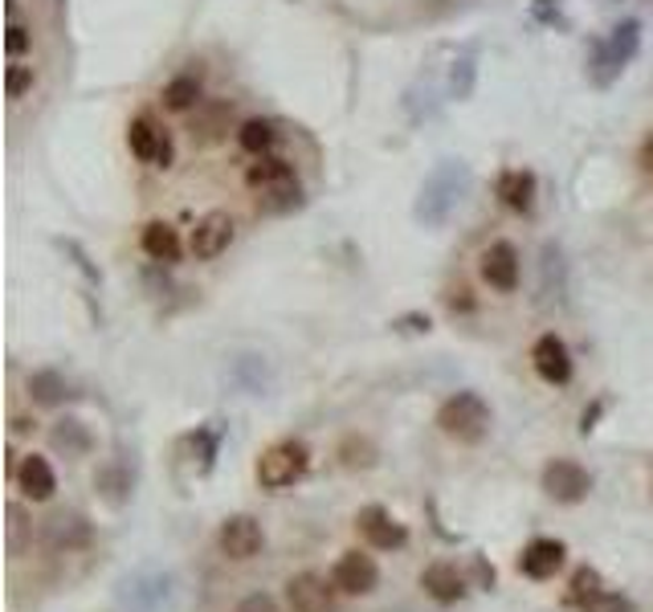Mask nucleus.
I'll return each mask as SVG.
<instances>
[{"instance_id":"nucleus-1","label":"nucleus","mask_w":653,"mask_h":612,"mask_svg":"<svg viewBox=\"0 0 653 612\" xmlns=\"http://www.w3.org/2000/svg\"><path fill=\"white\" fill-rule=\"evenodd\" d=\"M470 184H474V176H470V163L462 160H438V168L425 176V184L417 192V204H413V217L417 225L425 229H441L450 217L457 213V204L466 200Z\"/></svg>"},{"instance_id":"nucleus-2","label":"nucleus","mask_w":653,"mask_h":612,"mask_svg":"<svg viewBox=\"0 0 653 612\" xmlns=\"http://www.w3.org/2000/svg\"><path fill=\"white\" fill-rule=\"evenodd\" d=\"M245 188L257 197V204L266 213H291L303 200V184H298V172H294L291 160L282 156H257V163L245 168Z\"/></svg>"},{"instance_id":"nucleus-3","label":"nucleus","mask_w":653,"mask_h":612,"mask_svg":"<svg viewBox=\"0 0 653 612\" xmlns=\"http://www.w3.org/2000/svg\"><path fill=\"white\" fill-rule=\"evenodd\" d=\"M641 50V21H621L617 29H609L604 38L592 41V54H588V82L597 91H609L621 74L629 70V62Z\"/></svg>"},{"instance_id":"nucleus-4","label":"nucleus","mask_w":653,"mask_h":612,"mask_svg":"<svg viewBox=\"0 0 653 612\" xmlns=\"http://www.w3.org/2000/svg\"><path fill=\"white\" fill-rule=\"evenodd\" d=\"M307 469H310L307 441L282 437V441H274V445H266L262 457H257V486L270 494H282L307 478Z\"/></svg>"},{"instance_id":"nucleus-5","label":"nucleus","mask_w":653,"mask_h":612,"mask_svg":"<svg viewBox=\"0 0 653 612\" xmlns=\"http://www.w3.org/2000/svg\"><path fill=\"white\" fill-rule=\"evenodd\" d=\"M438 429L457 445H478L491 433V404L478 392H454L450 400H441L438 409Z\"/></svg>"},{"instance_id":"nucleus-6","label":"nucleus","mask_w":653,"mask_h":612,"mask_svg":"<svg viewBox=\"0 0 653 612\" xmlns=\"http://www.w3.org/2000/svg\"><path fill=\"white\" fill-rule=\"evenodd\" d=\"M539 482H544L547 498H556V503H564V506L584 503L588 494H592V474H588L580 462H572V457H551Z\"/></svg>"},{"instance_id":"nucleus-7","label":"nucleus","mask_w":653,"mask_h":612,"mask_svg":"<svg viewBox=\"0 0 653 612\" xmlns=\"http://www.w3.org/2000/svg\"><path fill=\"white\" fill-rule=\"evenodd\" d=\"M127 151L147 168H168L172 163V135L164 131L151 115H135L127 123Z\"/></svg>"},{"instance_id":"nucleus-8","label":"nucleus","mask_w":653,"mask_h":612,"mask_svg":"<svg viewBox=\"0 0 653 612\" xmlns=\"http://www.w3.org/2000/svg\"><path fill=\"white\" fill-rule=\"evenodd\" d=\"M238 241V221L229 213H204L197 221V229L188 233V253L197 257V262H217L221 253H229V245Z\"/></svg>"},{"instance_id":"nucleus-9","label":"nucleus","mask_w":653,"mask_h":612,"mask_svg":"<svg viewBox=\"0 0 653 612\" xmlns=\"http://www.w3.org/2000/svg\"><path fill=\"white\" fill-rule=\"evenodd\" d=\"M478 274L482 282L498 294H515L523 282V262H519V250L510 245V241H491L478 257Z\"/></svg>"},{"instance_id":"nucleus-10","label":"nucleus","mask_w":653,"mask_h":612,"mask_svg":"<svg viewBox=\"0 0 653 612\" xmlns=\"http://www.w3.org/2000/svg\"><path fill=\"white\" fill-rule=\"evenodd\" d=\"M531 368L535 376L544 380V384H572V372H576V363H572V351H568V344H564L556 331H547L535 339L531 347Z\"/></svg>"},{"instance_id":"nucleus-11","label":"nucleus","mask_w":653,"mask_h":612,"mask_svg":"<svg viewBox=\"0 0 653 612\" xmlns=\"http://www.w3.org/2000/svg\"><path fill=\"white\" fill-rule=\"evenodd\" d=\"M217 544H221V551H225L229 559L245 563V559L262 556L266 531H262V523H257L254 515H229V519L221 523V531H217Z\"/></svg>"},{"instance_id":"nucleus-12","label":"nucleus","mask_w":653,"mask_h":612,"mask_svg":"<svg viewBox=\"0 0 653 612\" xmlns=\"http://www.w3.org/2000/svg\"><path fill=\"white\" fill-rule=\"evenodd\" d=\"M331 584L339 588V597H372L376 584H380V568L364 551H344L331 568Z\"/></svg>"},{"instance_id":"nucleus-13","label":"nucleus","mask_w":653,"mask_h":612,"mask_svg":"<svg viewBox=\"0 0 653 612\" xmlns=\"http://www.w3.org/2000/svg\"><path fill=\"white\" fill-rule=\"evenodd\" d=\"M356 527H360L364 544L376 547V551H400V547L409 544V527L397 523L388 515L385 506H364L360 515H356Z\"/></svg>"},{"instance_id":"nucleus-14","label":"nucleus","mask_w":653,"mask_h":612,"mask_svg":"<svg viewBox=\"0 0 653 612\" xmlns=\"http://www.w3.org/2000/svg\"><path fill=\"white\" fill-rule=\"evenodd\" d=\"M335 597H339V588L315 572L294 576L291 584H286V600H291L294 612H339Z\"/></svg>"},{"instance_id":"nucleus-15","label":"nucleus","mask_w":653,"mask_h":612,"mask_svg":"<svg viewBox=\"0 0 653 612\" xmlns=\"http://www.w3.org/2000/svg\"><path fill=\"white\" fill-rule=\"evenodd\" d=\"M221 425H197L192 433H185L180 441V457L188 462V469L197 474V478H209L217 466V453H221Z\"/></svg>"},{"instance_id":"nucleus-16","label":"nucleus","mask_w":653,"mask_h":612,"mask_svg":"<svg viewBox=\"0 0 653 612\" xmlns=\"http://www.w3.org/2000/svg\"><path fill=\"white\" fill-rule=\"evenodd\" d=\"M494 197H498L503 209L527 217L535 209V197H539V180L527 168H507V172H498V180H494Z\"/></svg>"},{"instance_id":"nucleus-17","label":"nucleus","mask_w":653,"mask_h":612,"mask_svg":"<svg viewBox=\"0 0 653 612\" xmlns=\"http://www.w3.org/2000/svg\"><path fill=\"white\" fill-rule=\"evenodd\" d=\"M13 482L29 503H50V498L57 494V474H54V466L41 457V453H25V457L17 462Z\"/></svg>"},{"instance_id":"nucleus-18","label":"nucleus","mask_w":653,"mask_h":612,"mask_svg":"<svg viewBox=\"0 0 653 612\" xmlns=\"http://www.w3.org/2000/svg\"><path fill=\"white\" fill-rule=\"evenodd\" d=\"M568 563V547L560 539H531L519 556V572L527 580H551Z\"/></svg>"},{"instance_id":"nucleus-19","label":"nucleus","mask_w":653,"mask_h":612,"mask_svg":"<svg viewBox=\"0 0 653 612\" xmlns=\"http://www.w3.org/2000/svg\"><path fill=\"white\" fill-rule=\"evenodd\" d=\"M421 588H425L429 597L438 600V604H457V600H466L470 592V576L457 572V563H429L425 572H421Z\"/></svg>"},{"instance_id":"nucleus-20","label":"nucleus","mask_w":653,"mask_h":612,"mask_svg":"<svg viewBox=\"0 0 653 612\" xmlns=\"http://www.w3.org/2000/svg\"><path fill=\"white\" fill-rule=\"evenodd\" d=\"M139 250L156 262V266H176L180 253H185V241L168 221H147L144 233H139Z\"/></svg>"},{"instance_id":"nucleus-21","label":"nucleus","mask_w":653,"mask_h":612,"mask_svg":"<svg viewBox=\"0 0 653 612\" xmlns=\"http://www.w3.org/2000/svg\"><path fill=\"white\" fill-rule=\"evenodd\" d=\"M229 119H233V103H209V98H204V103L192 110V127H188L192 144H217V139L229 131Z\"/></svg>"},{"instance_id":"nucleus-22","label":"nucleus","mask_w":653,"mask_h":612,"mask_svg":"<svg viewBox=\"0 0 653 612\" xmlns=\"http://www.w3.org/2000/svg\"><path fill=\"white\" fill-rule=\"evenodd\" d=\"M160 103H164V110H172V115H192V110L204 103V86H200L197 74H176L160 91Z\"/></svg>"},{"instance_id":"nucleus-23","label":"nucleus","mask_w":653,"mask_h":612,"mask_svg":"<svg viewBox=\"0 0 653 612\" xmlns=\"http://www.w3.org/2000/svg\"><path fill=\"white\" fill-rule=\"evenodd\" d=\"M50 441H54L57 453H66V457H82V453H91V429L82 425V421H74V416H66V421H57L54 429H50Z\"/></svg>"},{"instance_id":"nucleus-24","label":"nucleus","mask_w":653,"mask_h":612,"mask_svg":"<svg viewBox=\"0 0 653 612\" xmlns=\"http://www.w3.org/2000/svg\"><path fill=\"white\" fill-rule=\"evenodd\" d=\"M50 544L62 551H74V547H86L91 544V523L82 519V515H57V519H50Z\"/></svg>"},{"instance_id":"nucleus-25","label":"nucleus","mask_w":653,"mask_h":612,"mask_svg":"<svg viewBox=\"0 0 653 612\" xmlns=\"http://www.w3.org/2000/svg\"><path fill=\"white\" fill-rule=\"evenodd\" d=\"M238 144L250 156H270V147L278 144V127L270 119H245L238 127Z\"/></svg>"},{"instance_id":"nucleus-26","label":"nucleus","mask_w":653,"mask_h":612,"mask_svg":"<svg viewBox=\"0 0 653 612\" xmlns=\"http://www.w3.org/2000/svg\"><path fill=\"white\" fill-rule=\"evenodd\" d=\"M29 397L38 400V404H62V400L70 397V384H66V376L54 372V368H41V372L29 376Z\"/></svg>"},{"instance_id":"nucleus-27","label":"nucleus","mask_w":653,"mask_h":612,"mask_svg":"<svg viewBox=\"0 0 653 612\" xmlns=\"http://www.w3.org/2000/svg\"><path fill=\"white\" fill-rule=\"evenodd\" d=\"M600 592H604V580H600L597 568H576L572 584L564 592V604H568V609H584L588 600H597Z\"/></svg>"},{"instance_id":"nucleus-28","label":"nucleus","mask_w":653,"mask_h":612,"mask_svg":"<svg viewBox=\"0 0 653 612\" xmlns=\"http://www.w3.org/2000/svg\"><path fill=\"white\" fill-rule=\"evenodd\" d=\"M29 50H33V29L25 25V17H4V54H9V62H21Z\"/></svg>"},{"instance_id":"nucleus-29","label":"nucleus","mask_w":653,"mask_h":612,"mask_svg":"<svg viewBox=\"0 0 653 612\" xmlns=\"http://www.w3.org/2000/svg\"><path fill=\"white\" fill-rule=\"evenodd\" d=\"M33 86H38V70L33 66H25V62H9V66H4V94H9V103L29 98Z\"/></svg>"},{"instance_id":"nucleus-30","label":"nucleus","mask_w":653,"mask_h":612,"mask_svg":"<svg viewBox=\"0 0 653 612\" xmlns=\"http://www.w3.org/2000/svg\"><path fill=\"white\" fill-rule=\"evenodd\" d=\"M478 86V62L474 57H457L454 66H450V98L457 103H466L470 94Z\"/></svg>"},{"instance_id":"nucleus-31","label":"nucleus","mask_w":653,"mask_h":612,"mask_svg":"<svg viewBox=\"0 0 653 612\" xmlns=\"http://www.w3.org/2000/svg\"><path fill=\"white\" fill-rule=\"evenodd\" d=\"M339 462H344V469H368L376 466V445L368 437H344V445H339Z\"/></svg>"},{"instance_id":"nucleus-32","label":"nucleus","mask_w":653,"mask_h":612,"mask_svg":"<svg viewBox=\"0 0 653 612\" xmlns=\"http://www.w3.org/2000/svg\"><path fill=\"white\" fill-rule=\"evenodd\" d=\"M94 486H98V494H103L110 506H123V503H127V494H131V478H127L119 466L103 469V474L94 478Z\"/></svg>"},{"instance_id":"nucleus-33","label":"nucleus","mask_w":653,"mask_h":612,"mask_svg":"<svg viewBox=\"0 0 653 612\" xmlns=\"http://www.w3.org/2000/svg\"><path fill=\"white\" fill-rule=\"evenodd\" d=\"M57 245H62V250L70 253V257H74V266H78V274L86 282H91V286H103V274H98V266H94L91 257H86V250H82L78 241H70V238H57Z\"/></svg>"},{"instance_id":"nucleus-34","label":"nucleus","mask_w":653,"mask_h":612,"mask_svg":"<svg viewBox=\"0 0 653 612\" xmlns=\"http://www.w3.org/2000/svg\"><path fill=\"white\" fill-rule=\"evenodd\" d=\"M580 612H633V600L621 597V592H600V597L588 600Z\"/></svg>"},{"instance_id":"nucleus-35","label":"nucleus","mask_w":653,"mask_h":612,"mask_svg":"<svg viewBox=\"0 0 653 612\" xmlns=\"http://www.w3.org/2000/svg\"><path fill=\"white\" fill-rule=\"evenodd\" d=\"M470 584L482 588V592H491V588L498 584V576H494V568H491V563H486L482 556L470 559Z\"/></svg>"},{"instance_id":"nucleus-36","label":"nucleus","mask_w":653,"mask_h":612,"mask_svg":"<svg viewBox=\"0 0 653 612\" xmlns=\"http://www.w3.org/2000/svg\"><path fill=\"white\" fill-rule=\"evenodd\" d=\"M445 303H450V310H454V315H474V294H470V286H450V291H445Z\"/></svg>"},{"instance_id":"nucleus-37","label":"nucleus","mask_w":653,"mask_h":612,"mask_svg":"<svg viewBox=\"0 0 653 612\" xmlns=\"http://www.w3.org/2000/svg\"><path fill=\"white\" fill-rule=\"evenodd\" d=\"M392 331L429 335V331H433V319H429V315H400V319H392Z\"/></svg>"},{"instance_id":"nucleus-38","label":"nucleus","mask_w":653,"mask_h":612,"mask_svg":"<svg viewBox=\"0 0 653 612\" xmlns=\"http://www.w3.org/2000/svg\"><path fill=\"white\" fill-rule=\"evenodd\" d=\"M238 612H282V609H278V600H274V597H266V592H254V597L241 600Z\"/></svg>"},{"instance_id":"nucleus-39","label":"nucleus","mask_w":653,"mask_h":612,"mask_svg":"<svg viewBox=\"0 0 653 612\" xmlns=\"http://www.w3.org/2000/svg\"><path fill=\"white\" fill-rule=\"evenodd\" d=\"M600 413H604V400H597V404H592V409H584V416H580V433H592V429H597V421H600Z\"/></svg>"},{"instance_id":"nucleus-40","label":"nucleus","mask_w":653,"mask_h":612,"mask_svg":"<svg viewBox=\"0 0 653 612\" xmlns=\"http://www.w3.org/2000/svg\"><path fill=\"white\" fill-rule=\"evenodd\" d=\"M29 429H33V421H29V416H17V421H13V433H29Z\"/></svg>"},{"instance_id":"nucleus-41","label":"nucleus","mask_w":653,"mask_h":612,"mask_svg":"<svg viewBox=\"0 0 653 612\" xmlns=\"http://www.w3.org/2000/svg\"><path fill=\"white\" fill-rule=\"evenodd\" d=\"M641 163H645V168H650V172H653V139H650V144H645V151H641Z\"/></svg>"}]
</instances>
